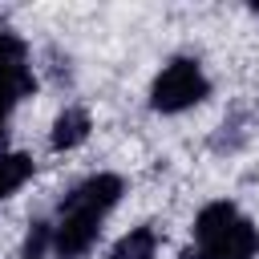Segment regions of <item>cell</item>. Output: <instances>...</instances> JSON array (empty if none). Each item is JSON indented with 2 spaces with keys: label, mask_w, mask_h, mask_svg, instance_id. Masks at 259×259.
Returning a JSON list of instances; mask_svg holds the SVG:
<instances>
[{
  "label": "cell",
  "mask_w": 259,
  "mask_h": 259,
  "mask_svg": "<svg viewBox=\"0 0 259 259\" xmlns=\"http://www.w3.org/2000/svg\"><path fill=\"white\" fill-rule=\"evenodd\" d=\"M121 190H125V182L117 174H93L81 186H73L57 210V223H53V251L61 259L85 255L101 231V219L117 206Z\"/></svg>",
  "instance_id": "1"
},
{
  "label": "cell",
  "mask_w": 259,
  "mask_h": 259,
  "mask_svg": "<svg viewBox=\"0 0 259 259\" xmlns=\"http://www.w3.org/2000/svg\"><path fill=\"white\" fill-rule=\"evenodd\" d=\"M259 255V231L255 223L227 198L206 202L194 219V247L186 259H255Z\"/></svg>",
  "instance_id": "2"
},
{
  "label": "cell",
  "mask_w": 259,
  "mask_h": 259,
  "mask_svg": "<svg viewBox=\"0 0 259 259\" xmlns=\"http://www.w3.org/2000/svg\"><path fill=\"white\" fill-rule=\"evenodd\" d=\"M210 93V81L202 73V65L194 57H174L158 77H154V89H150V105L158 113H182L198 101H206Z\"/></svg>",
  "instance_id": "3"
},
{
  "label": "cell",
  "mask_w": 259,
  "mask_h": 259,
  "mask_svg": "<svg viewBox=\"0 0 259 259\" xmlns=\"http://www.w3.org/2000/svg\"><path fill=\"white\" fill-rule=\"evenodd\" d=\"M89 130H93L89 113H85L81 105H69V109L57 117V125H53V150H73V146H81V142L89 138Z\"/></svg>",
  "instance_id": "4"
},
{
  "label": "cell",
  "mask_w": 259,
  "mask_h": 259,
  "mask_svg": "<svg viewBox=\"0 0 259 259\" xmlns=\"http://www.w3.org/2000/svg\"><path fill=\"white\" fill-rule=\"evenodd\" d=\"M158 251V235L150 227H134L130 235H121L109 251V259H154Z\"/></svg>",
  "instance_id": "5"
},
{
  "label": "cell",
  "mask_w": 259,
  "mask_h": 259,
  "mask_svg": "<svg viewBox=\"0 0 259 259\" xmlns=\"http://www.w3.org/2000/svg\"><path fill=\"white\" fill-rule=\"evenodd\" d=\"M32 178V158L28 154H0V198L20 190Z\"/></svg>",
  "instance_id": "6"
},
{
  "label": "cell",
  "mask_w": 259,
  "mask_h": 259,
  "mask_svg": "<svg viewBox=\"0 0 259 259\" xmlns=\"http://www.w3.org/2000/svg\"><path fill=\"white\" fill-rule=\"evenodd\" d=\"M32 89H36V81H32L28 69H20V73H12V77H0V134H4V121H8L12 105H16L24 93H32Z\"/></svg>",
  "instance_id": "7"
},
{
  "label": "cell",
  "mask_w": 259,
  "mask_h": 259,
  "mask_svg": "<svg viewBox=\"0 0 259 259\" xmlns=\"http://www.w3.org/2000/svg\"><path fill=\"white\" fill-rule=\"evenodd\" d=\"M24 69V40L8 28H0V77H12Z\"/></svg>",
  "instance_id": "8"
},
{
  "label": "cell",
  "mask_w": 259,
  "mask_h": 259,
  "mask_svg": "<svg viewBox=\"0 0 259 259\" xmlns=\"http://www.w3.org/2000/svg\"><path fill=\"white\" fill-rule=\"evenodd\" d=\"M49 247H53V227L49 223H32V235L24 243V259H40Z\"/></svg>",
  "instance_id": "9"
},
{
  "label": "cell",
  "mask_w": 259,
  "mask_h": 259,
  "mask_svg": "<svg viewBox=\"0 0 259 259\" xmlns=\"http://www.w3.org/2000/svg\"><path fill=\"white\" fill-rule=\"evenodd\" d=\"M255 16H259V4H255Z\"/></svg>",
  "instance_id": "10"
}]
</instances>
